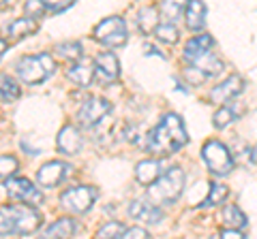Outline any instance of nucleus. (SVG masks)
<instances>
[{"label": "nucleus", "instance_id": "f257e3e1", "mask_svg": "<svg viewBox=\"0 0 257 239\" xmlns=\"http://www.w3.org/2000/svg\"><path fill=\"white\" fill-rule=\"evenodd\" d=\"M189 134L184 130L182 118L176 114H167L161 118V122L146 134V150L150 154L167 156L178 152L180 148L187 146Z\"/></svg>", "mask_w": 257, "mask_h": 239}, {"label": "nucleus", "instance_id": "f03ea898", "mask_svg": "<svg viewBox=\"0 0 257 239\" xmlns=\"http://www.w3.org/2000/svg\"><path fill=\"white\" fill-rule=\"evenodd\" d=\"M41 224V214L30 205L0 207V235H28Z\"/></svg>", "mask_w": 257, "mask_h": 239}, {"label": "nucleus", "instance_id": "7ed1b4c3", "mask_svg": "<svg viewBox=\"0 0 257 239\" xmlns=\"http://www.w3.org/2000/svg\"><path fill=\"white\" fill-rule=\"evenodd\" d=\"M56 70V60L50 54H37V56H24L15 64V73L28 86L43 84L47 77H52Z\"/></svg>", "mask_w": 257, "mask_h": 239}, {"label": "nucleus", "instance_id": "20e7f679", "mask_svg": "<svg viewBox=\"0 0 257 239\" xmlns=\"http://www.w3.org/2000/svg\"><path fill=\"white\" fill-rule=\"evenodd\" d=\"M182 188H184V171L180 166H172L170 171H165L155 184L150 186V196L155 198V201L170 203L182 194Z\"/></svg>", "mask_w": 257, "mask_h": 239}, {"label": "nucleus", "instance_id": "39448f33", "mask_svg": "<svg viewBox=\"0 0 257 239\" xmlns=\"http://www.w3.org/2000/svg\"><path fill=\"white\" fill-rule=\"evenodd\" d=\"M202 158H204V162L208 164V169H210L214 175H219V178L229 175L231 169H234V158H231L229 150L216 139L204 143Z\"/></svg>", "mask_w": 257, "mask_h": 239}, {"label": "nucleus", "instance_id": "423d86ee", "mask_svg": "<svg viewBox=\"0 0 257 239\" xmlns=\"http://www.w3.org/2000/svg\"><path fill=\"white\" fill-rule=\"evenodd\" d=\"M94 38L107 47H122L128 38V30H126V24L122 18L118 15H111V18L103 20L101 24L94 26Z\"/></svg>", "mask_w": 257, "mask_h": 239}, {"label": "nucleus", "instance_id": "0eeeda50", "mask_svg": "<svg viewBox=\"0 0 257 239\" xmlns=\"http://www.w3.org/2000/svg\"><path fill=\"white\" fill-rule=\"evenodd\" d=\"M96 196H99V192L92 186H73L60 194V203L73 214H86L96 201Z\"/></svg>", "mask_w": 257, "mask_h": 239}, {"label": "nucleus", "instance_id": "6e6552de", "mask_svg": "<svg viewBox=\"0 0 257 239\" xmlns=\"http://www.w3.org/2000/svg\"><path fill=\"white\" fill-rule=\"evenodd\" d=\"M5 188H7V194L13 201H20L22 205H39L43 203V194L30 180L26 178H11L5 182Z\"/></svg>", "mask_w": 257, "mask_h": 239}, {"label": "nucleus", "instance_id": "1a4fd4ad", "mask_svg": "<svg viewBox=\"0 0 257 239\" xmlns=\"http://www.w3.org/2000/svg\"><path fill=\"white\" fill-rule=\"evenodd\" d=\"M111 111V102L107 98H101V96H90L84 100V105L79 107L77 111V120L82 122L84 126H92V124H99L103 118Z\"/></svg>", "mask_w": 257, "mask_h": 239}, {"label": "nucleus", "instance_id": "9d476101", "mask_svg": "<svg viewBox=\"0 0 257 239\" xmlns=\"http://www.w3.org/2000/svg\"><path fill=\"white\" fill-rule=\"evenodd\" d=\"M71 171H73V166L67 164V162H60V160L45 162L37 173V182L43 188H54V186L62 184V182L71 175Z\"/></svg>", "mask_w": 257, "mask_h": 239}, {"label": "nucleus", "instance_id": "9b49d317", "mask_svg": "<svg viewBox=\"0 0 257 239\" xmlns=\"http://www.w3.org/2000/svg\"><path fill=\"white\" fill-rule=\"evenodd\" d=\"M242 90H244V79L240 75H231V77L225 79V82H221L219 86L212 88L210 90V100L219 102V105H225V102H229L231 98H236Z\"/></svg>", "mask_w": 257, "mask_h": 239}, {"label": "nucleus", "instance_id": "f8f14e48", "mask_svg": "<svg viewBox=\"0 0 257 239\" xmlns=\"http://www.w3.org/2000/svg\"><path fill=\"white\" fill-rule=\"evenodd\" d=\"M94 75L103 84L116 82L118 75H120V64H118L116 56L111 52H101L99 56H96L94 58Z\"/></svg>", "mask_w": 257, "mask_h": 239}, {"label": "nucleus", "instance_id": "ddd939ff", "mask_svg": "<svg viewBox=\"0 0 257 239\" xmlns=\"http://www.w3.org/2000/svg\"><path fill=\"white\" fill-rule=\"evenodd\" d=\"M128 216L133 220L146 222V224H159L163 220V212L146 198H135V201L128 203Z\"/></svg>", "mask_w": 257, "mask_h": 239}, {"label": "nucleus", "instance_id": "4468645a", "mask_svg": "<svg viewBox=\"0 0 257 239\" xmlns=\"http://www.w3.org/2000/svg\"><path fill=\"white\" fill-rule=\"evenodd\" d=\"M56 146H58L62 154H77L79 150H82V134H79V130L73 124H67L60 128Z\"/></svg>", "mask_w": 257, "mask_h": 239}, {"label": "nucleus", "instance_id": "2eb2a0df", "mask_svg": "<svg viewBox=\"0 0 257 239\" xmlns=\"http://www.w3.org/2000/svg\"><path fill=\"white\" fill-rule=\"evenodd\" d=\"M77 233V224L73 218H58L43 230V239H73Z\"/></svg>", "mask_w": 257, "mask_h": 239}, {"label": "nucleus", "instance_id": "dca6fc26", "mask_svg": "<svg viewBox=\"0 0 257 239\" xmlns=\"http://www.w3.org/2000/svg\"><path fill=\"white\" fill-rule=\"evenodd\" d=\"M212 50H214L212 36L210 34H197V36H193L187 45H184V60L191 64L195 58H199V56H204V54L212 52Z\"/></svg>", "mask_w": 257, "mask_h": 239}, {"label": "nucleus", "instance_id": "f3484780", "mask_svg": "<svg viewBox=\"0 0 257 239\" xmlns=\"http://www.w3.org/2000/svg\"><path fill=\"white\" fill-rule=\"evenodd\" d=\"M161 178V160L159 158H146L135 166V180L144 186H152Z\"/></svg>", "mask_w": 257, "mask_h": 239}, {"label": "nucleus", "instance_id": "a211bd4d", "mask_svg": "<svg viewBox=\"0 0 257 239\" xmlns=\"http://www.w3.org/2000/svg\"><path fill=\"white\" fill-rule=\"evenodd\" d=\"M94 60H79L75 62V64H71L69 70H67V75L71 82H75L77 86H82V88H88L92 84V79H94Z\"/></svg>", "mask_w": 257, "mask_h": 239}, {"label": "nucleus", "instance_id": "6ab92c4d", "mask_svg": "<svg viewBox=\"0 0 257 239\" xmlns=\"http://www.w3.org/2000/svg\"><path fill=\"white\" fill-rule=\"evenodd\" d=\"M184 18H187V26L193 32L204 28V18H206V4L197 2V0H191V2L184 6Z\"/></svg>", "mask_w": 257, "mask_h": 239}, {"label": "nucleus", "instance_id": "aec40b11", "mask_svg": "<svg viewBox=\"0 0 257 239\" xmlns=\"http://www.w3.org/2000/svg\"><path fill=\"white\" fill-rule=\"evenodd\" d=\"M240 114H242V107H240V102H225V105H221L219 109L214 111L212 124L216 126V128H225V126H229Z\"/></svg>", "mask_w": 257, "mask_h": 239}, {"label": "nucleus", "instance_id": "412c9836", "mask_svg": "<svg viewBox=\"0 0 257 239\" xmlns=\"http://www.w3.org/2000/svg\"><path fill=\"white\" fill-rule=\"evenodd\" d=\"M39 30V24L32 20V18H22V20H13L9 26H7V32L13 38H22V36H28L32 32Z\"/></svg>", "mask_w": 257, "mask_h": 239}, {"label": "nucleus", "instance_id": "4be33fe9", "mask_svg": "<svg viewBox=\"0 0 257 239\" xmlns=\"http://www.w3.org/2000/svg\"><path fill=\"white\" fill-rule=\"evenodd\" d=\"M138 24H140V30L144 34L155 32L157 26H159V13H157L155 6H144V9H140Z\"/></svg>", "mask_w": 257, "mask_h": 239}, {"label": "nucleus", "instance_id": "5701e85b", "mask_svg": "<svg viewBox=\"0 0 257 239\" xmlns=\"http://www.w3.org/2000/svg\"><path fill=\"white\" fill-rule=\"evenodd\" d=\"M20 94H22V90H20L18 82H15L11 75L0 73V98L3 100H18Z\"/></svg>", "mask_w": 257, "mask_h": 239}, {"label": "nucleus", "instance_id": "b1692460", "mask_svg": "<svg viewBox=\"0 0 257 239\" xmlns=\"http://www.w3.org/2000/svg\"><path fill=\"white\" fill-rule=\"evenodd\" d=\"M223 220L225 224H229V228H244L246 226V216L242 214V210H240L238 205H227L223 210Z\"/></svg>", "mask_w": 257, "mask_h": 239}, {"label": "nucleus", "instance_id": "393cba45", "mask_svg": "<svg viewBox=\"0 0 257 239\" xmlns=\"http://www.w3.org/2000/svg\"><path fill=\"white\" fill-rule=\"evenodd\" d=\"M229 194V188L225 186V184H216V182H212V186H210V192H208L206 196V201L202 203V207H212V205H221L225 198H227Z\"/></svg>", "mask_w": 257, "mask_h": 239}, {"label": "nucleus", "instance_id": "a878e982", "mask_svg": "<svg viewBox=\"0 0 257 239\" xmlns=\"http://www.w3.org/2000/svg\"><path fill=\"white\" fill-rule=\"evenodd\" d=\"M155 36L159 38V41H163V43H176L178 41V28H176V24H170V22H163V24H159L157 30H155Z\"/></svg>", "mask_w": 257, "mask_h": 239}, {"label": "nucleus", "instance_id": "bb28decb", "mask_svg": "<svg viewBox=\"0 0 257 239\" xmlns=\"http://www.w3.org/2000/svg\"><path fill=\"white\" fill-rule=\"evenodd\" d=\"M124 224L122 222H118V220H111L107 222V224H103L99 228V233H96V239H120L124 235Z\"/></svg>", "mask_w": 257, "mask_h": 239}, {"label": "nucleus", "instance_id": "cd10ccee", "mask_svg": "<svg viewBox=\"0 0 257 239\" xmlns=\"http://www.w3.org/2000/svg\"><path fill=\"white\" fill-rule=\"evenodd\" d=\"M56 52H58L60 58H64V60H77L79 62V58H82V43H77V41L60 43L56 47Z\"/></svg>", "mask_w": 257, "mask_h": 239}, {"label": "nucleus", "instance_id": "c85d7f7f", "mask_svg": "<svg viewBox=\"0 0 257 239\" xmlns=\"http://www.w3.org/2000/svg\"><path fill=\"white\" fill-rule=\"evenodd\" d=\"M18 158L11 156V154H5V156H0V180H11L13 178V173L18 171Z\"/></svg>", "mask_w": 257, "mask_h": 239}, {"label": "nucleus", "instance_id": "c756f323", "mask_svg": "<svg viewBox=\"0 0 257 239\" xmlns=\"http://www.w3.org/2000/svg\"><path fill=\"white\" fill-rule=\"evenodd\" d=\"M161 13H163V18L170 20V24H174L176 20H180L184 6L180 2H174V0H167V2H161Z\"/></svg>", "mask_w": 257, "mask_h": 239}, {"label": "nucleus", "instance_id": "7c9ffc66", "mask_svg": "<svg viewBox=\"0 0 257 239\" xmlns=\"http://www.w3.org/2000/svg\"><path fill=\"white\" fill-rule=\"evenodd\" d=\"M184 77H187V82L191 86H199V84H204L208 79V75L202 73V70L195 68V66H187V68H184Z\"/></svg>", "mask_w": 257, "mask_h": 239}, {"label": "nucleus", "instance_id": "2f4dec72", "mask_svg": "<svg viewBox=\"0 0 257 239\" xmlns=\"http://www.w3.org/2000/svg\"><path fill=\"white\" fill-rule=\"evenodd\" d=\"M73 6V0H62V2H58V0H47V2H43V9L50 11V13H62Z\"/></svg>", "mask_w": 257, "mask_h": 239}, {"label": "nucleus", "instance_id": "473e14b6", "mask_svg": "<svg viewBox=\"0 0 257 239\" xmlns=\"http://www.w3.org/2000/svg\"><path fill=\"white\" fill-rule=\"evenodd\" d=\"M120 239H150V233L146 228H140V226H133V228H126L124 235Z\"/></svg>", "mask_w": 257, "mask_h": 239}, {"label": "nucleus", "instance_id": "72a5a7b5", "mask_svg": "<svg viewBox=\"0 0 257 239\" xmlns=\"http://www.w3.org/2000/svg\"><path fill=\"white\" fill-rule=\"evenodd\" d=\"M26 13H32V15H41V13H45L43 2H41V0H32V2H26Z\"/></svg>", "mask_w": 257, "mask_h": 239}, {"label": "nucleus", "instance_id": "f704fd0d", "mask_svg": "<svg viewBox=\"0 0 257 239\" xmlns=\"http://www.w3.org/2000/svg\"><path fill=\"white\" fill-rule=\"evenodd\" d=\"M221 239H244V235L236 228H223L221 230Z\"/></svg>", "mask_w": 257, "mask_h": 239}, {"label": "nucleus", "instance_id": "c9c22d12", "mask_svg": "<svg viewBox=\"0 0 257 239\" xmlns=\"http://www.w3.org/2000/svg\"><path fill=\"white\" fill-rule=\"evenodd\" d=\"M7 47H9V43H7V38H0V58H3V56H5Z\"/></svg>", "mask_w": 257, "mask_h": 239}, {"label": "nucleus", "instance_id": "e433bc0d", "mask_svg": "<svg viewBox=\"0 0 257 239\" xmlns=\"http://www.w3.org/2000/svg\"><path fill=\"white\" fill-rule=\"evenodd\" d=\"M251 160L257 162V143H255V148H253V152H251Z\"/></svg>", "mask_w": 257, "mask_h": 239}]
</instances>
